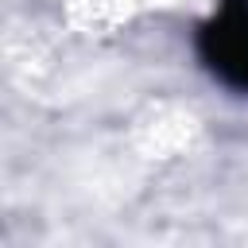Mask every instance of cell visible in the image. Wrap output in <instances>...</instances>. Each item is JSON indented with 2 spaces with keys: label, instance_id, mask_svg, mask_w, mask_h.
Segmentation results:
<instances>
[{
  "label": "cell",
  "instance_id": "1",
  "mask_svg": "<svg viewBox=\"0 0 248 248\" xmlns=\"http://www.w3.org/2000/svg\"><path fill=\"white\" fill-rule=\"evenodd\" d=\"M209 39H213V66L232 81L248 85V0L225 4Z\"/></svg>",
  "mask_w": 248,
  "mask_h": 248
}]
</instances>
